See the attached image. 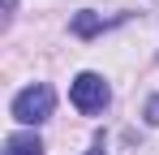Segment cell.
<instances>
[{
    "label": "cell",
    "mask_w": 159,
    "mask_h": 155,
    "mask_svg": "<svg viewBox=\"0 0 159 155\" xmlns=\"http://www.w3.org/2000/svg\"><path fill=\"white\" fill-rule=\"evenodd\" d=\"M103 26H112V22H103V17H99V13H90V9H82L78 17H73V35H78V39H95Z\"/></svg>",
    "instance_id": "cell-4"
},
{
    "label": "cell",
    "mask_w": 159,
    "mask_h": 155,
    "mask_svg": "<svg viewBox=\"0 0 159 155\" xmlns=\"http://www.w3.org/2000/svg\"><path fill=\"white\" fill-rule=\"evenodd\" d=\"M52 108H56V91L43 86V82H34V86H26V91L13 95V116L22 125H43L52 116Z\"/></svg>",
    "instance_id": "cell-1"
},
{
    "label": "cell",
    "mask_w": 159,
    "mask_h": 155,
    "mask_svg": "<svg viewBox=\"0 0 159 155\" xmlns=\"http://www.w3.org/2000/svg\"><path fill=\"white\" fill-rule=\"evenodd\" d=\"M4 155H43V138L30 134V129L9 134V138H4Z\"/></svg>",
    "instance_id": "cell-3"
},
{
    "label": "cell",
    "mask_w": 159,
    "mask_h": 155,
    "mask_svg": "<svg viewBox=\"0 0 159 155\" xmlns=\"http://www.w3.org/2000/svg\"><path fill=\"white\" fill-rule=\"evenodd\" d=\"M69 99H73L78 112L95 116V112H103V108H107L112 91H107V82H103L99 73H78V78H73V86H69Z\"/></svg>",
    "instance_id": "cell-2"
},
{
    "label": "cell",
    "mask_w": 159,
    "mask_h": 155,
    "mask_svg": "<svg viewBox=\"0 0 159 155\" xmlns=\"http://www.w3.org/2000/svg\"><path fill=\"white\" fill-rule=\"evenodd\" d=\"M86 155H107V151H103V147H90V151H86Z\"/></svg>",
    "instance_id": "cell-6"
},
{
    "label": "cell",
    "mask_w": 159,
    "mask_h": 155,
    "mask_svg": "<svg viewBox=\"0 0 159 155\" xmlns=\"http://www.w3.org/2000/svg\"><path fill=\"white\" fill-rule=\"evenodd\" d=\"M142 116H146V125H159V95L146 99V112H142Z\"/></svg>",
    "instance_id": "cell-5"
}]
</instances>
